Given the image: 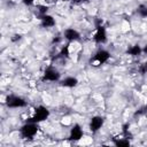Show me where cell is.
I'll use <instances>...</instances> for the list:
<instances>
[{"label": "cell", "instance_id": "obj_6", "mask_svg": "<svg viewBox=\"0 0 147 147\" xmlns=\"http://www.w3.org/2000/svg\"><path fill=\"white\" fill-rule=\"evenodd\" d=\"M70 138L75 139V140H80L83 138V130L78 125L74 126L71 129V131H70Z\"/></svg>", "mask_w": 147, "mask_h": 147}, {"label": "cell", "instance_id": "obj_1", "mask_svg": "<svg viewBox=\"0 0 147 147\" xmlns=\"http://www.w3.org/2000/svg\"><path fill=\"white\" fill-rule=\"evenodd\" d=\"M21 131H22V134H23L24 137L32 138V137L37 133L38 127H37V125H36L34 123H30V124H28V125H24Z\"/></svg>", "mask_w": 147, "mask_h": 147}, {"label": "cell", "instance_id": "obj_4", "mask_svg": "<svg viewBox=\"0 0 147 147\" xmlns=\"http://www.w3.org/2000/svg\"><path fill=\"white\" fill-rule=\"evenodd\" d=\"M64 38L70 40V41H75L79 38V33L77 30H75L74 28H69V29H65L64 30V33H63Z\"/></svg>", "mask_w": 147, "mask_h": 147}, {"label": "cell", "instance_id": "obj_3", "mask_svg": "<svg viewBox=\"0 0 147 147\" xmlns=\"http://www.w3.org/2000/svg\"><path fill=\"white\" fill-rule=\"evenodd\" d=\"M94 40L96 42H100V44H103L106 40H107V32L106 30L102 28V26H99L96 29V32L94 33Z\"/></svg>", "mask_w": 147, "mask_h": 147}, {"label": "cell", "instance_id": "obj_2", "mask_svg": "<svg viewBox=\"0 0 147 147\" xmlns=\"http://www.w3.org/2000/svg\"><path fill=\"white\" fill-rule=\"evenodd\" d=\"M44 78L48 82H55V80H59L60 78V74L56 69L54 68H48L47 70H45L44 72Z\"/></svg>", "mask_w": 147, "mask_h": 147}, {"label": "cell", "instance_id": "obj_7", "mask_svg": "<svg viewBox=\"0 0 147 147\" xmlns=\"http://www.w3.org/2000/svg\"><path fill=\"white\" fill-rule=\"evenodd\" d=\"M77 83H78V80L75 77H65L62 80V85L65 86V87H74V86L77 85Z\"/></svg>", "mask_w": 147, "mask_h": 147}, {"label": "cell", "instance_id": "obj_5", "mask_svg": "<svg viewBox=\"0 0 147 147\" xmlns=\"http://www.w3.org/2000/svg\"><path fill=\"white\" fill-rule=\"evenodd\" d=\"M102 124H103L102 117L95 116V117H93V118L91 119V125H90V126H91V130H92V131H98V130L101 129Z\"/></svg>", "mask_w": 147, "mask_h": 147}]
</instances>
